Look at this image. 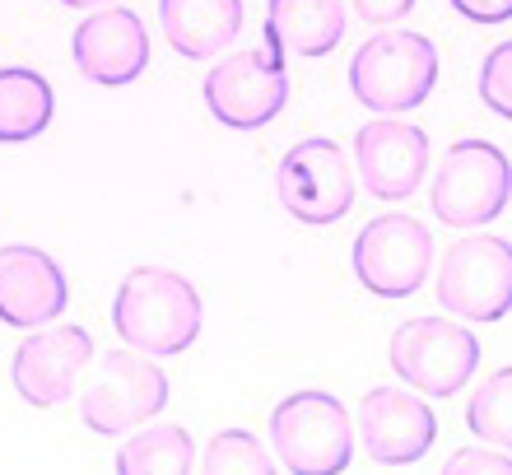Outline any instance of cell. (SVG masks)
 <instances>
[{"label":"cell","mask_w":512,"mask_h":475,"mask_svg":"<svg viewBox=\"0 0 512 475\" xmlns=\"http://www.w3.org/2000/svg\"><path fill=\"white\" fill-rule=\"evenodd\" d=\"M359 443L368 462L378 466H415L438 443V415L429 396L415 387H373L359 401Z\"/></svg>","instance_id":"12"},{"label":"cell","mask_w":512,"mask_h":475,"mask_svg":"<svg viewBox=\"0 0 512 475\" xmlns=\"http://www.w3.org/2000/svg\"><path fill=\"white\" fill-rule=\"evenodd\" d=\"M447 475H512V452L494 448V443H475V448H461L443 462Z\"/></svg>","instance_id":"23"},{"label":"cell","mask_w":512,"mask_h":475,"mask_svg":"<svg viewBox=\"0 0 512 475\" xmlns=\"http://www.w3.org/2000/svg\"><path fill=\"white\" fill-rule=\"evenodd\" d=\"M70 56L89 84L126 89L149 70V28L126 5H98L70 33Z\"/></svg>","instance_id":"13"},{"label":"cell","mask_w":512,"mask_h":475,"mask_svg":"<svg viewBox=\"0 0 512 475\" xmlns=\"http://www.w3.org/2000/svg\"><path fill=\"white\" fill-rule=\"evenodd\" d=\"M345 0H270L266 5V47L284 56H331L345 38Z\"/></svg>","instance_id":"17"},{"label":"cell","mask_w":512,"mask_h":475,"mask_svg":"<svg viewBox=\"0 0 512 475\" xmlns=\"http://www.w3.org/2000/svg\"><path fill=\"white\" fill-rule=\"evenodd\" d=\"M447 5L471 24H508L512 19V0H447Z\"/></svg>","instance_id":"24"},{"label":"cell","mask_w":512,"mask_h":475,"mask_svg":"<svg viewBox=\"0 0 512 475\" xmlns=\"http://www.w3.org/2000/svg\"><path fill=\"white\" fill-rule=\"evenodd\" d=\"M70 10H98V5H112V0H61Z\"/></svg>","instance_id":"26"},{"label":"cell","mask_w":512,"mask_h":475,"mask_svg":"<svg viewBox=\"0 0 512 475\" xmlns=\"http://www.w3.org/2000/svg\"><path fill=\"white\" fill-rule=\"evenodd\" d=\"M466 424L480 443L512 452V364L494 368L480 387H475L471 406H466Z\"/></svg>","instance_id":"20"},{"label":"cell","mask_w":512,"mask_h":475,"mask_svg":"<svg viewBox=\"0 0 512 475\" xmlns=\"http://www.w3.org/2000/svg\"><path fill=\"white\" fill-rule=\"evenodd\" d=\"M289 56L280 47H261V52H233L205 70V108L219 126L229 131H261L284 112L289 103Z\"/></svg>","instance_id":"8"},{"label":"cell","mask_w":512,"mask_h":475,"mask_svg":"<svg viewBox=\"0 0 512 475\" xmlns=\"http://www.w3.org/2000/svg\"><path fill=\"white\" fill-rule=\"evenodd\" d=\"M512 201V163L494 140H457L433 173L429 205L447 229H485Z\"/></svg>","instance_id":"5"},{"label":"cell","mask_w":512,"mask_h":475,"mask_svg":"<svg viewBox=\"0 0 512 475\" xmlns=\"http://www.w3.org/2000/svg\"><path fill=\"white\" fill-rule=\"evenodd\" d=\"M56 117V94L33 66H0V145L38 140Z\"/></svg>","instance_id":"18"},{"label":"cell","mask_w":512,"mask_h":475,"mask_svg":"<svg viewBox=\"0 0 512 475\" xmlns=\"http://www.w3.org/2000/svg\"><path fill=\"white\" fill-rule=\"evenodd\" d=\"M433 84H438V47L415 28H382L350 61L354 98L378 117L424 108Z\"/></svg>","instance_id":"2"},{"label":"cell","mask_w":512,"mask_h":475,"mask_svg":"<svg viewBox=\"0 0 512 475\" xmlns=\"http://www.w3.org/2000/svg\"><path fill=\"white\" fill-rule=\"evenodd\" d=\"M159 24L182 61H215L243 33V0H159Z\"/></svg>","instance_id":"16"},{"label":"cell","mask_w":512,"mask_h":475,"mask_svg":"<svg viewBox=\"0 0 512 475\" xmlns=\"http://www.w3.org/2000/svg\"><path fill=\"white\" fill-rule=\"evenodd\" d=\"M391 373L424 396H457L480 368V336L466 322L410 317L391 331L387 345Z\"/></svg>","instance_id":"6"},{"label":"cell","mask_w":512,"mask_h":475,"mask_svg":"<svg viewBox=\"0 0 512 475\" xmlns=\"http://www.w3.org/2000/svg\"><path fill=\"white\" fill-rule=\"evenodd\" d=\"M480 103H485L494 117L512 122V38L499 42V47H489V56L480 61Z\"/></svg>","instance_id":"22"},{"label":"cell","mask_w":512,"mask_h":475,"mask_svg":"<svg viewBox=\"0 0 512 475\" xmlns=\"http://www.w3.org/2000/svg\"><path fill=\"white\" fill-rule=\"evenodd\" d=\"M443 313L461 322H503L512 313V243L499 233H471L443 252L438 285Z\"/></svg>","instance_id":"7"},{"label":"cell","mask_w":512,"mask_h":475,"mask_svg":"<svg viewBox=\"0 0 512 475\" xmlns=\"http://www.w3.org/2000/svg\"><path fill=\"white\" fill-rule=\"evenodd\" d=\"M168 406V373L145 350H108L80 392V420L103 438L145 429Z\"/></svg>","instance_id":"4"},{"label":"cell","mask_w":512,"mask_h":475,"mask_svg":"<svg viewBox=\"0 0 512 475\" xmlns=\"http://www.w3.org/2000/svg\"><path fill=\"white\" fill-rule=\"evenodd\" d=\"M205 322V303L182 271L168 266H135L117 285L112 299V326L131 350H145L154 359L182 354L196 345Z\"/></svg>","instance_id":"1"},{"label":"cell","mask_w":512,"mask_h":475,"mask_svg":"<svg viewBox=\"0 0 512 475\" xmlns=\"http://www.w3.org/2000/svg\"><path fill=\"white\" fill-rule=\"evenodd\" d=\"M196 457V443L182 424H154L145 434H131L117 448V471L122 475H187Z\"/></svg>","instance_id":"19"},{"label":"cell","mask_w":512,"mask_h":475,"mask_svg":"<svg viewBox=\"0 0 512 475\" xmlns=\"http://www.w3.org/2000/svg\"><path fill=\"white\" fill-rule=\"evenodd\" d=\"M350 5L364 24H401L415 10V0H350Z\"/></svg>","instance_id":"25"},{"label":"cell","mask_w":512,"mask_h":475,"mask_svg":"<svg viewBox=\"0 0 512 475\" xmlns=\"http://www.w3.org/2000/svg\"><path fill=\"white\" fill-rule=\"evenodd\" d=\"M275 462L294 475H340L354 462V420L331 392H294L270 410Z\"/></svg>","instance_id":"3"},{"label":"cell","mask_w":512,"mask_h":475,"mask_svg":"<svg viewBox=\"0 0 512 475\" xmlns=\"http://www.w3.org/2000/svg\"><path fill=\"white\" fill-rule=\"evenodd\" d=\"M70 308V280L52 252L33 243L0 247V322L33 331V326L61 322Z\"/></svg>","instance_id":"15"},{"label":"cell","mask_w":512,"mask_h":475,"mask_svg":"<svg viewBox=\"0 0 512 475\" xmlns=\"http://www.w3.org/2000/svg\"><path fill=\"white\" fill-rule=\"evenodd\" d=\"M354 173L378 201H410L429 177V136L401 117H378L359 126Z\"/></svg>","instance_id":"14"},{"label":"cell","mask_w":512,"mask_h":475,"mask_svg":"<svg viewBox=\"0 0 512 475\" xmlns=\"http://www.w3.org/2000/svg\"><path fill=\"white\" fill-rule=\"evenodd\" d=\"M275 196L289 210V219L326 229L350 215L354 196H359V173H354L350 154L340 150L336 140L312 136L298 140L294 150L275 168Z\"/></svg>","instance_id":"9"},{"label":"cell","mask_w":512,"mask_h":475,"mask_svg":"<svg viewBox=\"0 0 512 475\" xmlns=\"http://www.w3.org/2000/svg\"><path fill=\"white\" fill-rule=\"evenodd\" d=\"M89 364H94V336L75 322H47L19 340L10 382L33 410H52L75 396V382Z\"/></svg>","instance_id":"11"},{"label":"cell","mask_w":512,"mask_h":475,"mask_svg":"<svg viewBox=\"0 0 512 475\" xmlns=\"http://www.w3.org/2000/svg\"><path fill=\"white\" fill-rule=\"evenodd\" d=\"M354 280L378 299H410L433 271V233L415 215L368 219L350 247Z\"/></svg>","instance_id":"10"},{"label":"cell","mask_w":512,"mask_h":475,"mask_svg":"<svg viewBox=\"0 0 512 475\" xmlns=\"http://www.w3.org/2000/svg\"><path fill=\"white\" fill-rule=\"evenodd\" d=\"M201 466L210 475H270L275 471V457H270L261 443H256V434H247V429H224V434L210 438V448L201 452Z\"/></svg>","instance_id":"21"}]
</instances>
